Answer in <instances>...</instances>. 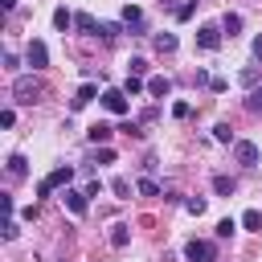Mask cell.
I'll list each match as a JSON object with an SVG mask.
<instances>
[{
	"label": "cell",
	"instance_id": "cell-27",
	"mask_svg": "<svg viewBox=\"0 0 262 262\" xmlns=\"http://www.w3.org/2000/svg\"><path fill=\"white\" fill-rule=\"evenodd\" d=\"M139 192H143V196H160V184H156L151 176H143V180H139Z\"/></svg>",
	"mask_w": 262,
	"mask_h": 262
},
{
	"label": "cell",
	"instance_id": "cell-28",
	"mask_svg": "<svg viewBox=\"0 0 262 262\" xmlns=\"http://www.w3.org/2000/svg\"><path fill=\"white\" fill-rule=\"evenodd\" d=\"M172 115H176V119H188V115H192V102H184V98L172 102Z\"/></svg>",
	"mask_w": 262,
	"mask_h": 262
},
{
	"label": "cell",
	"instance_id": "cell-7",
	"mask_svg": "<svg viewBox=\"0 0 262 262\" xmlns=\"http://www.w3.org/2000/svg\"><path fill=\"white\" fill-rule=\"evenodd\" d=\"M61 201H66V209H70L74 217H82V213L90 209V201H86V192H82V188H66V192H61Z\"/></svg>",
	"mask_w": 262,
	"mask_h": 262
},
{
	"label": "cell",
	"instance_id": "cell-6",
	"mask_svg": "<svg viewBox=\"0 0 262 262\" xmlns=\"http://www.w3.org/2000/svg\"><path fill=\"white\" fill-rule=\"evenodd\" d=\"M102 106H106L111 115H127V111H131V102H127L123 90H102Z\"/></svg>",
	"mask_w": 262,
	"mask_h": 262
},
{
	"label": "cell",
	"instance_id": "cell-15",
	"mask_svg": "<svg viewBox=\"0 0 262 262\" xmlns=\"http://www.w3.org/2000/svg\"><path fill=\"white\" fill-rule=\"evenodd\" d=\"M168 90H172V82H168V78H160V74H156V78H147V94H151V98H164Z\"/></svg>",
	"mask_w": 262,
	"mask_h": 262
},
{
	"label": "cell",
	"instance_id": "cell-10",
	"mask_svg": "<svg viewBox=\"0 0 262 262\" xmlns=\"http://www.w3.org/2000/svg\"><path fill=\"white\" fill-rule=\"evenodd\" d=\"M111 135H115V127H111V123H94V127L86 131V139H90V143H102V147L111 143Z\"/></svg>",
	"mask_w": 262,
	"mask_h": 262
},
{
	"label": "cell",
	"instance_id": "cell-35",
	"mask_svg": "<svg viewBox=\"0 0 262 262\" xmlns=\"http://www.w3.org/2000/svg\"><path fill=\"white\" fill-rule=\"evenodd\" d=\"M254 57H262V37H254Z\"/></svg>",
	"mask_w": 262,
	"mask_h": 262
},
{
	"label": "cell",
	"instance_id": "cell-22",
	"mask_svg": "<svg viewBox=\"0 0 262 262\" xmlns=\"http://www.w3.org/2000/svg\"><path fill=\"white\" fill-rule=\"evenodd\" d=\"M242 225H246V229H262V213H258V209H246V213H242Z\"/></svg>",
	"mask_w": 262,
	"mask_h": 262
},
{
	"label": "cell",
	"instance_id": "cell-29",
	"mask_svg": "<svg viewBox=\"0 0 262 262\" xmlns=\"http://www.w3.org/2000/svg\"><path fill=\"white\" fill-rule=\"evenodd\" d=\"M184 209H188L192 217H201V213H205V201H201V196H188V201H184Z\"/></svg>",
	"mask_w": 262,
	"mask_h": 262
},
{
	"label": "cell",
	"instance_id": "cell-18",
	"mask_svg": "<svg viewBox=\"0 0 262 262\" xmlns=\"http://www.w3.org/2000/svg\"><path fill=\"white\" fill-rule=\"evenodd\" d=\"M221 33L237 37V33H242V16H237V12H225V20H221Z\"/></svg>",
	"mask_w": 262,
	"mask_h": 262
},
{
	"label": "cell",
	"instance_id": "cell-30",
	"mask_svg": "<svg viewBox=\"0 0 262 262\" xmlns=\"http://www.w3.org/2000/svg\"><path fill=\"white\" fill-rule=\"evenodd\" d=\"M192 8H196V4H192V0H184V4L176 8V16H180V20H188V16H192Z\"/></svg>",
	"mask_w": 262,
	"mask_h": 262
},
{
	"label": "cell",
	"instance_id": "cell-4",
	"mask_svg": "<svg viewBox=\"0 0 262 262\" xmlns=\"http://www.w3.org/2000/svg\"><path fill=\"white\" fill-rule=\"evenodd\" d=\"M258 156H262L258 143H250V139H237V143H233V160H237L242 168H258Z\"/></svg>",
	"mask_w": 262,
	"mask_h": 262
},
{
	"label": "cell",
	"instance_id": "cell-24",
	"mask_svg": "<svg viewBox=\"0 0 262 262\" xmlns=\"http://www.w3.org/2000/svg\"><path fill=\"white\" fill-rule=\"evenodd\" d=\"M98 33H102L106 41H115V37L123 33V25H115V20H102V25H98Z\"/></svg>",
	"mask_w": 262,
	"mask_h": 262
},
{
	"label": "cell",
	"instance_id": "cell-8",
	"mask_svg": "<svg viewBox=\"0 0 262 262\" xmlns=\"http://www.w3.org/2000/svg\"><path fill=\"white\" fill-rule=\"evenodd\" d=\"M196 45L201 49H221V29L217 25H201L196 29Z\"/></svg>",
	"mask_w": 262,
	"mask_h": 262
},
{
	"label": "cell",
	"instance_id": "cell-31",
	"mask_svg": "<svg viewBox=\"0 0 262 262\" xmlns=\"http://www.w3.org/2000/svg\"><path fill=\"white\" fill-rule=\"evenodd\" d=\"M242 82H246V86H254V82H258V70H254V66H250V70H242Z\"/></svg>",
	"mask_w": 262,
	"mask_h": 262
},
{
	"label": "cell",
	"instance_id": "cell-9",
	"mask_svg": "<svg viewBox=\"0 0 262 262\" xmlns=\"http://www.w3.org/2000/svg\"><path fill=\"white\" fill-rule=\"evenodd\" d=\"M4 172H8V180H20V176H29V160H25L20 151H12V156L4 160Z\"/></svg>",
	"mask_w": 262,
	"mask_h": 262
},
{
	"label": "cell",
	"instance_id": "cell-32",
	"mask_svg": "<svg viewBox=\"0 0 262 262\" xmlns=\"http://www.w3.org/2000/svg\"><path fill=\"white\" fill-rule=\"evenodd\" d=\"M12 123H16V111H12V106H8V111H4V115H0V127H12Z\"/></svg>",
	"mask_w": 262,
	"mask_h": 262
},
{
	"label": "cell",
	"instance_id": "cell-5",
	"mask_svg": "<svg viewBox=\"0 0 262 262\" xmlns=\"http://www.w3.org/2000/svg\"><path fill=\"white\" fill-rule=\"evenodd\" d=\"M25 61H29L33 70H45V66H49V49H45V41H37V37H33V41H29V49H25Z\"/></svg>",
	"mask_w": 262,
	"mask_h": 262
},
{
	"label": "cell",
	"instance_id": "cell-11",
	"mask_svg": "<svg viewBox=\"0 0 262 262\" xmlns=\"http://www.w3.org/2000/svg\"><path fill=\"white\" fill-rule=\"evenodd\" d=\"M213 192H217V196H233V192H237V180L225 176V172H217V176H213Z\"/></svg>",
	"mask_w": 262,
	"mask_h": 262
},
{
	"label": "cell",
	"instance_id": "cell-20",
	"mask_svg": "<svg viewBox=\"0 0 262 262\" xmlns=\"http://www.w3.org/2000/svg\"><path fill=\"white\" fill-rule=\"evenodd\" d=\"M233 229H237V221H233V217H221V221H217V229H213V233H217V237H221V242H225V237H233Z\"/></svg>",
	"mask_w": 262,
	"mask_h": 262
},
{
	"label": "cell",
	"instance_id": "cell-16",
	"mask_svg": "<svg viewBox=\"0 0 262 262\" xmlns=\"http://www.w3.org/2000/svg\"><path fill=\"white\" fill-rule=\"evenodd\" d=\"M53 29H61V33L74 29V12L70 8H53Z\"/></svg>",
	"mask_w": 262,
	"mask_h": 262
},
{
	"label": "cell",
	"instance_id": "cell-1",
	"mask_svg": "<svg viewBox=\"0 0 262 262\" xmlns=\"http://www.w3.org/2000/svg\"><path fill=\"white\" fill-rule=\"evenodd\" d=\"M41 90H45V86H41V78H33V74H25V78H16V82H12V94H16V102H25V106H29V102H37V98H41Z\"/></svg>",
	"mask_w": 262,
	"mask_h": 262
},
{
	"label": "cell",
	"instance_id": "cell-25",
	"mask_svg": "<svg viewBox=\"0 0 262 262\" xmlns=\"http://www.w3.org/2000/svg\"><path fill=\"white\" fill-rule=\"evenodd\" d=\"M111 192H115V196H123V201H127V196H131V184H127V180H123V176H115V180H111Z\"/></svg>",
	"mask_w": 262,
	"mask_h": 262
},
{
	"label": "cell",
	"instance_id": "cell-26",
	"mask_svg": "<svg viewBox=\"0 0 262 262\" xmlns=\"http://www.w3.org/2000/svg\"><path fill=\"white\" fill-rule=\"evenodd\" d=\"M127 74L143 78V74H147V61H143V57H131V61H127Z\"/></svg>",
	"mask_w": 262,
	"mask_h": 262
},
{
	"label": "cell",
	"instance_id": "cell-21",
	"mask_svg": "<svg viewBox=\"0 0 262 262\" xmlns=\"http://www.w3.org/2000/svg\"><path fill=\"white\" fill-rule=\"evenodd\" d=\"M213 139H217V143H233V127H229V123H217V127H213Z\"/></svg>",
	"mask_w": 262,
	"mask_h": 262
},
{
	"label": "cell",
	"instance_id": "cell-23",
	"mask_svg": "<svg viewBox=\"0 0 262 262\" xmlns=\"http://www.w3.org/2000/svg\"><path fill=\"white\" fill-rule=\"evenodd\" d=\"M246 111L262 115V86H254V90H250V98H246Z\"/></svg>",
	"mask_w": 262,
	"mask_h": 262
},
{
	"label": "cell",
	"instance_id": "cell-33",
	"mask_svg": "<svg viewBox=\"0 0 262 262\" xmlns=\"http://www.w3.org/2000/svg\"><path fill=\"white\" fill-rule=\"evenodd\" d=\"M12 237H16V221L8 217V221H4V242H12Z\"/></svg>",
	"mask_w": 262,
	"mask_h": 262
},
{
	"label": "cell",
	"instance_id": "cell-12",
	"mask_svg": "<svg viewBox=\"0 0 262 262\" xmlns=\"http://www.w3.org/2000/svg\"><path fill=\"white\" fill-rule=\"evenodd\" d=\"M94 94H98V86H94V82H82V86H78V94H74V102H70V106H74V111H82V106H86V102H90V98H94Z\"/></svg>",
	"mask_w": 262,
	"mask_h": 262
},
{
	"label": "cell",
	"instance_id": "cell-14",
	"mask_svg": "<svg viewBox=\"0 0 262 262\" xmlns=\"http://www.w3.org/2000/svg\"><path fill=\"white\" fill-rule=\"evenodd\" d=\"M176 33H156V53H176Z\"/></svg>",
	"mask_w": 262,
	"mask_h": 262
},
{
	"label": "cell",
	"instance_id": "cell-3",
	"mask_svg": "<svg viewBox=\"0 0 262 262\" xmlns=\"http://www.w3.org/2000/svg\"><path fill=\"white\" fill-rule=\"evenodd\" d=\"M184 258H188V262H217V246H213L209 237H192V242L184 246Z\"/></svg>",
	"mask_w": 262,
	"mask_h": 262
},
{
	"label": "cell",
	"instance_id": "cell-34",
	"mask_svg": "<svg viewBox=\"0 0 262 262\" xmlns=\"http://www.w3.org/2000/svg\"><path fill=\"white\" fill-rule=\"evenodd\" d=\"M0 8H4V12H12V8H16V0H0Z\"/></svg>",
	"mask_w": 262,
	"mask_h": 262
},
{
	"label": "cell",
	"instance_id": "cell-17",
	"mask_svg": "<svg viewBox=\"0 0 262 262\" xmlns=\"http://www.w3.org/2000/svg\"><path fill=\"white\" fill-rule=\"evenodd\" d=\"M74 29H82V33H98V20H94L90 12H74Z\"/></svg>",
	"mask_w": 262,
	"mask_h": 262
},
{
	"label": "cell",
	"instance_id": "cell-2",
	"mask_svg": "<svg viewBox=\"0 0 262 262\" xmlns=\"http://www.w3.org/2000/svg\"><path fill=\"white\" fill-rule=\"evenodd\" d=\"M70 180H74V168H70V164H61V168H53V172L37 184V196H49L53 188H70Z\"/></svg>",
	"mask_w": 262,
	"mask_h": 262
},
{
	"label": "cell",
	"instance_id": "cell-19",
	"mask_svg": "<svg viewBox=\"0 0 262 262\" xmlns=\"http://www.w3.org/2000/svg\"><path fill=\"white\" fill-rule=\"evenodd\" d=\"M143 90H147V86H143L135 74H127V82H123V94H127V98H135V94H143Z\"/></svg>",
	"mask_w": 262,
	"mask_h": 262
},
{
	"label": "cell",
	"instance_id": "cell-13",
	"mask_svg": "<svg viewBox=\"0 0 262 262\" xmlns=\"http://www.w3.org/2000/svg\"><path fill=\"white\" fill-rule=\"evenodd\" d=\"M127 242H131V225H123V221H115V225H111V246H115V250H123Z\"/></svg>",
	"mask_w": 262,
	"mask_h": 262
}]
</instances>
